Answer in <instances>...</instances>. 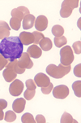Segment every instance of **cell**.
<instances>
[{
  "label": "cell",
  "instance_id": "6da1fadb",
  "mask_svg": "<svg viewBox=\"0 0 81 123\" xmlns=\"http://www.w3.org/2000/svg\"><path fill=\"white\" fill-rule=\"evenodd\" d=\"M24 45L19 37H8L3 39L0 43V54L9 62L17 60L21 56Z\"/></svg>",
  "mask_w": 81,
  "mask_h": 123
},
{
  "label": "cell",
  "instance_id": "4dcf8cb0",
  "mask_svg": "<svg viewBox=\"0 0 81 123\" xmlns=\"http://www.w3.org/2000/svg\"><path fill=\"white\" fill-rule=\"evenodd\" d=\"M8 62L9 61L0 54V70H2L3 68H5L7 66V64H8Z\"/></svg>",
  "mask_w": 81,
  "mask_h": 123
},
{
  "label": "cell",
  "instance_id": "d6a6232c",
  "mask_svg": "<svg viewBox=\"0 0 81 123\" xmlns=\"http://www.w3.org/2000/svg\"><path fill=\"white\" fill-rule=\"evenodd\" d=\"M36 122L37 123H45L46 120H45V117L43 115H37L36 117Z\"/></svg>",
  "mask_w": 81,
  "mask_h": 123
},
{
  "label": "cell",
  "instance_id": "484cf974",
  "mask_svg": "<svg viewBox=\"0 0 81 123\" xmlns=\"http://www.w3.org/2000/svg\"><path fill=\"white\" fill-rule=\"evenodd\" d=\"M33 36H34V44L35 45H37L39 44V43L41 42V40L42 38H44L45 36L43 34H41V32H38V31H34V32L32 33Z\"/></svg>",
  "mask_w": 81,
  "mask_h": 123
},
{
  "label": "cell",
  "instance_id": "8fae6325",
  "mask_svg": "<svg viewBox=\"0 0 81 123\" xmlns=\"http://www.w3.org/2000/svg\"><path fill=\"white\" fill-rule=\"evenodd\" d=\"M19 38H20V42L22 43V44L24 46L30 45L31 43H34V36H33L32 33L23 31L19 35Z\"/></svg>",
  "mask_w": 81,
  "mask_h": 123
},
{
  "label": "cell",
  "instance_id": "ffe728a7",
  "mask_svg": "<svg viewBox=\"0 0 81 123\" xmlns=\"http://www.w3.org/2000/svg\"><path fill=\"white\" fill-rule=\"evenodd\" d=\"M21 21L20 19L16 17H12L10 20V28L13 29L14 30L17 31L20 30V26H21Z\"/></svg>",
  "mask_w": 81,
  "mask_h": 123
},
{
  "label": "cell",
  "instance_id": "7a4b0ae2",
  "mask_svg": "<svg viewBox=\"0 0 81 123\" xmlns=\"http://www.w3.org/2000/svg\"><path fill=\"white\" fill-rule=\"evenodd\" d=\"M70 71V65L65 66L63 64H59V66L55 64H49L46 68L47 74L55 79H59L63 78Z\"/></svg>",
  "mask_w": 81,
  "mask_h": 123
},
{
  "label": "cell",
  "instance_id": "8992f818",
  "mask_svg": "<svg viewBox=\"0 0 81 123\" xmlns=\"http://www.w3.org/2000/svg\"><path fill=\"white\" fill-rule=\"evenodd\" d=\"M69 95V88L65 85H59L53 88V95L56 99H63Z\"/></svg>",
  "mask_w": 81,
  "mask_h": 123
},
{
  "label": "cell",
  "instance_id": "ac0fdd59",
  "mask_svg": "<svg viewBox=\"0 0 81 123\" xmlns=\"http://www.w3.org/2000/svg\"><path fill=\"white\" fill-rule=\"evenodd\" d=\"M39 46H40V48L41 50H43L45 51H48L50 49H52L53 43H52V41L49 37H44L39 43Z\"/></svg>",
  "mask_w": 81,
  "mask_h": 123
},
{
  "label": "cell",
  "instance_id": "f1b7e54d",
  "mask_svg": "<svg viewBox=\"0 0 81 123\" xmlns=\"http://www.w3.org/2000/svg\"><path fill=\"white\" fill-rule=\"evenodd\" d=\"M26 87L28 90H36L37 88V85L35 83L34 80L32 79H28L26 81Z\"/></svg>",
  "mask_w": 81,
  "mask_h": 123
},
{
  "label": "cell",
  "instance_id": "5bb4252c",
  "mask_svg": "<svg viewBox=\"0 0 81 123\" xmlns=\"http://www.w3.org/2000/svg\"><path fill=\"white\" fill-rule=\"evenodd\" d=\"M35 20H36V18L32 14H28V15L24 16L22 20V25L24 30H29V29L32 28V26L34 25Z\"/></svg>",
  "mask_w": 81,
  "mask_h": 123
},
{
  "label": "cell",
  "instance_id": "7402d4cb",
  "mask_svg": "<svg viewBox=\"0 0 81 123\" xmlns=\"http://www.w3.org/2000/svg\"><path fill=\"white\" fill-rule=\"evenodd\" d=\"M4 119L7 122H13L16 119V114L14 111L9 110L4 114Z\"/></svg>",
  "mask_w": 81,
  "mask_h": 123
},
{
  "label": "cell",
  "instance_id": "cb8c5ba5",
  "mask_svg": "<svg viewBox=\"0 0 81 123\" xmlns=\"http://www.w3.org/2000/svg\"><path fill=\"white\" fill-rule=\"evenodd\" d=\"M60 122H61V123H72V122L77 123V122H76V120L72 118L71 115L68 113V112H64L63 115L62 116Z\"/></svg>",
  "mask_w": 81,
  "mask_h": 123
},
{
  "label": "cell",
  "instance_id": "277c9868",
  "mask_svg": "<svg viewBox=\"0 0 81 123\" xmlns=\"http://www.w3.org/2000/svg\"><path fill=\"white\" fill-rule=\"evenodd\" d=\"M74 61L73 50L70 46H65L60 50V62L65 66L70 65Z\"/></svg>",
  "mask_w": 81,
  "mask_h": 123
},
{
  "label": "cell",
  "instance_id": "603a6c76",
  "mask_svg": "<svg viewBox=\"0 0 81 123\" xmlns=\"http://www.w3.org/2000/svg\"><path fill=\"white\" fill-rule=\"evenodd\" d=\"M72 89L75 95L77 97H81V81H76L72 84Z\"/></svg>",
  "mask_w": 81,
  "mask_h": 123
},
{
  "label": "cell",
  "instance_id": "52a82bcc",
  "mask_svg": "<svg viewBox=\"0 0 81 123\" xmlns=\"http://www.w3.org/2000/svg\"><path fill=\"white\" fill-rule=\"evenodd\" d=\"M18 64L20 68H27V69H30L33 66V62L31 60L30 56L28 55L27 52H23L21 56L17 60Z\"/></svg>",
  "mask_w": 81,
  "mask_h": 123
},
{
  "label": "cell",
  "instance_id": "83f0119b",
  "mask_svg": "<svg viewBox=\"0 0 81 123\" xmlns=\"http://www.w3.org/2000/svg\"><path fill=\"white\" fill-rule=\"evenodd\" d=\"M72 48H73L75 53L77 54V55H80V52H81V43H80V41H78V42H76V43H73L72 45Z\"/></svg>",
  "mask_w": 81,
  "mask_h": 123
},
{
  "label": "cell",
  "instance_id": "3957f363",
  "mask_svg": "<svg viewBox=\"0 0 81 123\" xmlns=\"http://www.w3.org/2000/svg\"><path fill=\"white\" fill-rule=\"evenodd\" d=\"M79 0H65L63 2L60 10V16L63 18H67L71 15L74 8L78 7Z\"/></svg>",
  "mask_w": 81,
  "mask_h": 123
},
{
  "label": "cell",
  "instance_id": "e0dca14e",
  "mask_svg": "<svg viewBox=\"0 0 81 123\" xmlns=\"http://www.w3.org/2000/svg\"><path fill=\"white\" fill-rule=\"evenodd\" d=\"M17 60H18V59H17ZM17 60H13L12 62H9V63H8V64H7L6 68H11V69H12L13 71H15V72H16L17 74H24V71H25V69H24V68H20V66H19Z\"/></svg>",
  "mask_w": 81,
  "mask_h": 123
},
{
  "label": "cell",
  "instance_id": "4316f807",
  "mask_svg": "<svg viewBox=\"0 0 81 123\" xmlns=\"http://www.w3.org/2000/svg\"><path fill=\"white\" fill-rule=\"evenodd\" d=\"M35 93H36L35 90L27 89L26 91H24V96L27 99V100H31V99H32V98L35 96Z\"/></svg>",
  "mask_w": 81,
  "mask_h": 123
},
{
  "label": "cell",
  "instance_id": "30bf717a",
  "mask_svg": "<svg viewBox=\"0 0 81 123\" xmlns=\"http://www.w3.org/2000/svg\"><path fill=\"white\" fill-rule=\"evenodd\" d=\"M12 17H16L20 19V20H23V19L26 15H28L29 13V10L26 7L24 6H20L17 8H14L11 12Z\"/></svg>",
  "mask_w": 81,
  "mask_h": 123
},
{
  "label": "cell",
  "instance_id": "2e32d148",
  "mask_svg": "<svg viewBox=\"0 0 81 123\" xmlns=\"http://www.w3.org/2000/svg\"><path fill=\"white\" fill-rule=\"evenodd\" d=\"M3 78L5 79V81L7 82H13L14 80L17 77V74L13 71L11 68H6L4 71L3 72Z\"/></svg>",
  "mask_w": 81,
  "mask_h": 123
},
{
  "label": "cell",
  "instance_id": "44dd1931",
  "mask_svg": "<svg viewBox=\"0 0 81 123\" xmlns=\"http://www.w3.org/2000/svg\"><path fill=\"white\" fill-rule=\"evenodd\" d=\"M54 43L55 46L57 47H63V46H65L67 43V39L66 38L65 36H61V37H55L54 39Z\"/></svg>",
  "mask_w": 81,
  "mask_h": 123
},
{
  "label": "cell",
  "instance_id": "7c38bea8",
  "mask_svg": "<svg viewBox=\"0 0 81 123\" xmlns=\"http://www.w3.org/2000/svg\"><path fill=\"white\" fill-rule=\"evenodd\" d=\"M26 105V100L23 98H19L16 99V100H14L13 104H12V108L13 111L16 113H20L24 110Z\"/></svg>",
  "mask_w": 81,
  "mask_h": 123
},
{
  "label": "cell",
  "instance_id": "f546056e",
  "mask_svg": "<svg viewBox=\"0 0 81 123\" xmlns=\"http://www.w3.org/2000/svg\"><path fill=\"white\" fill-rule=\"evenodd\" d=\"M53 88H54V86L50 82V84H49V86H47L45 87H41V92L43 94H45V95H49V94L52 91Z\"/></svg>",
  "mask_w": 81,
  "mask_h": 123
},
{
  "label": "cell",
  "instance_id": "9a60e30c",
  "mask_svg": "<svg viewBox=\"0 0 81 123\" xmlns=\"http://www.w3.org/2000/svg\"><path fill=\"white\" fill-rule=\"evenodd\" d=\"M10 30H11V28L7 23L3 20H0V39L3 40L6 37H9Z\"/></svg>",
  "mask_w": 81,
  "mask_h": 123
},
{
  "label": "cell",
  "instance_id": "1f68e13d",
  "mask_svg": "<svg viewBox=\"0 0 81 123\" xmlns=\"http://www.w3.org/2000/svg\"><path fill=\"white\" fill-rule=\"evenodd\" d=\"M81 64H79L78 65H76L74 68V74L75 76L78 77V78H80L81 77Z\"/></svg>",
  "mask_w": 81,
  "mask_h": 123
},
{
  "label": "cell",
  "instance_id": "d4e9b609",
  "mask_svg": "<svg viewBox=\"0 0 81 123\" xmlns=\"http://www.w3.org/2000/svg\"><path fill=\"white\" fill-rule=\"evenodd\" d=\"M21 122L23 123H35L36 121L33 118V116L29 112H26L25 114L22 116L21 117Z\"/></svg>",
  "mask_w": 81,
  "mask_h": 123
},
{
  "label": "cell",
  "instance_id": "9c48e42d",
  "mask_svg": "<svg viewBox=\"0 0 81 123\" xmlns=\"http://www.w3.org/2000/svg\"><path fill=\"white\" fill-rule=\"evenodd\" d=\"M34 25L36 30H37V31H38V32L44 31L48 27V19H47L46 16L43 15L37 16L36 20H35Z\"/></svg>",
  "mask_w": 81,
  "mask_h": 123
},
{
  "label": "cell",
  "instance_id": "e575fe53",
  "mask_svg": "<svg viewBox=\"0 0 81 123\" xmlns=\"http://www.w3.org/2000/svg\"><path fill=\"white\" fill-rule=\"evenodd\" d=\"M4 112H3V109L2 108H0V121L3 120L4 118Z\"/></svg>",
  "mask_w": 81,
  "mask_h": 123
},
{
  "label": "cell",
  "instance_id": "5b68a950",
  "mask_svg": "<svg viewBox=\"0 0 81 123\" xmlns=\"http://www.w3.org/2000/svg\"><path fill=\"white\" fill-rule=\"evenodd\" d=\"M24 90V83L21 81L16 79L11 83L9 86V92L12 96H19Z\"/></svg>",
  "mask_w": 81,
  "mask_h": 123
},
{
  "label": "cell",
  "instance_id": "d6986e66",
  "mask_svg": "<svg viewBox=\"0 0 81 123\" xmlns=\"http://www.w3.org/2000/svg\"><path fill=\"white\" fill-rule=\"evenodd\" d=\"M52 34L55 37H61L64 34V29L63 26L59 25H55L52 27Z\"/></svg>",
  "mask_w": 81,
  "mask_h": 123
},
{
  "label": "cell",
  "instance_id": "4fadbf2b",
  "mask_svg": "<svg viewBox=\"0 0 81 123\" xmlns=\"http://www.w3.org/2000/svg\"><path fill=\"white\" fill-rule=\"evenodd\" d=\"M27 53L30 56V58H34V59H37L40 58L41 56V49L37 45H32L27 50Z\"/></svg>",
  "mask_w": 81,
  "mask_h": 123
},
{
  "label": "cell",
  "instance_id": "836d02e7",
  "mask_svg": "<svg viewBox=\"0 0 81 123\" xmlns=\"http://www.w3.org/2000/svg\"><path fill=\"white\" fill-rule=\"evenodd\" d=\"M7 107V102L5 99H0V108H2L3 109H5Z\"/></svg>",
  "mask_w": 81,
  "mask_h": 123
},
{
  "label": "cell",
  "instance_id": "ba28073f",
  "mask_svg": "<svg viewBox=\"0 0 81 123\" xmlns=\"http://www.w3.org/2000/svg\"><path fill=\"white\" fill-rule=\"evenodd\" d=\"M34 82L36 85L39 87H45L50 84V80L47 75H45L42 73L37 74L34 78Z\"/></svg>",
  "mask_w": 81,
  "mask_h": 123
}]
</instances>
